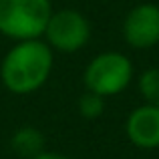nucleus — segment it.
Segmentation results:
<instances>
[{
  "instance_id": "nucleus-7",
  "label": "nucleus",
  "mask_w": 159,
  "mask_h": 159,
  "mask_svg": "<svg viewBox=\"0 0 159 159\" xmlns=\"http://www.w3.org/2000/svg\"><path fill=\"white\" fill-rule=\"evenodd\" d=\"M12 149L18 157H24V159H32L36 157L39 153L44 151V137L39 129L34 127H20L18 131L12 135V141H10Z\"/></svg>"
},
{
  "instance_id": "nucleus-8",
  "label": "nucleus",
  "mask_w": 159,
  "mask_h": 159,
  "mask_svg": "<svg viewBox=\"0 0 159 159\" xmlns=\"http://www.w3.org/2000/svg\"><path fill=\"white\" fill-rule=\"evenodd\" d=\"M137 87H139V93L147 105L159 107V66L145 69L139 77Z\"/></svg>"
},
{
  "instance_id": "nucleus-10",
  "label": "nucleus",
  "mask_w": 159,
  "mask_h": 159,
  "mask_svg": "<svg viewBox=\"0 0 159 159\" xmlns=\"http://www.w3.org/2000/svg\"><path fill=\"white\" fill-rule=\"evenodd\" d=\"M32 159H70V157L62 155V153H57V151H43L36 157H32Z\"/></svg>"
},
{
  "instance_id": "nucleus-6",
  "label": "nucleus",
  "mask_w": 159,
  "mask_h": 159,
  "mask_svg": "<svg viewBox=\"0 0 159 159\" xmlns=\"http://www.w3.org/2000/svg\"><path fill=\"white\" fill-rule=\"evenodd\" d=\"M125 133L129 141L139 149L159 147V107L143 105L135 107L125 121Z\"/></svg>"
},
{
  "instance_id": "nucleus-2",
  "label": "nucleus",
  "mask_w": 159,
  "mask_h": 159,
  "mask_svg": "<svg viewBox=\"0 0 159 159\" xmlns=\"http://www.w3.org/2000/svg\"><path fill=\"white\" fill-rule=\"evenodd\" d=\"M51 14V0H0V34L16 43L40 39Z\"/></svg>"
},
{
  "instance_id": "nucleus-5",
  "label": "nucleus",
  "mask_w": 159,
  "mask_h": 159,
  "mask_svg": "<svg viewBox=\"0 0 159 159\" xmlns=\"http://www.w3.org/2000/svg\"><path fill=\"white\" fill-rule=\"evenodd\" d=\"M123 39L131 48H151L159 44V6L141 2L123 20Z\"/></svg>"
},
{
  "instance_id": "nucleus-9",
  "label": "nucleus",
  "mask_w": 159,
  "mask_h": 159,
  "mask_svg": "<svg viewBox=\"0 0 159 159\" xmlns=\"http://www.w3.org/2000/svg\"><path fill=\"white\" fill-rule=\"evenodd\" d=\"M105 111V97L93 93V91H85L79 99V113L85 119H99Z\"/></svg>"
},
{
  "instance_id": "nucleus-4",
  "label": "nucleus",
  "mask_w": 159,
  "mask_h": 159,
  "mask_svg": "<svg viewBox=\"0 0 159 159\" xmlns=\"http://www.w3.org/2000/svg\"><path fill=\"white\" fill-rule=\"evenodd\" d=\"M43 36L47 39V44L52 51L70 54L81 51L89 43L91 22L83 12L73 10V8H62L57 12L52 10Z\"/></svg>"
},
{
  "instance_id": "nucleus-1",
  "label": "nucleus",
  "mask_w": 159,
  "mask_h": 159,
  "mask_svg": "<svg viewBox=\"0 0 159 159\" xmlns=\"http://www.w3.org/2000/svg\"><path fill=\"white\" fill-rule=\"evenodd\" d=\"M52 62V48L44 40H18L2 58L0 81L14 95L34 93L48 81Z\"/></svg>"
},
{
  "instance_id": "nucleus-3",
  "label": "nucleus",
  "mask_w": 159,
  "mask_h": 159,
  "mask_svg": "<svg viewBox=\"0 0 159 159\" xmlns=\"http://www.w3.org/2000/svg\"><path fill=\"white\" fill-rule=\"evenodd\" d=\"M131 79H133L131 58L117 51H107L97 54L83 73L85 91H93L105 99L125 91L131 83Z\"/></svg>"
}]
</instances>
